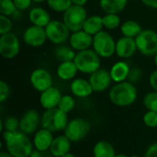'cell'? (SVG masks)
<instances>
[{
    "label": "cell",
    "instance_id": "obj_1",
    "mask_svg": "<svg viewBox=\"0 0 157 157\" xmlns=\"http://www.w3.org/2000/svg\"><path fill=\"white\" fill-rule=\"evenodd\" d=\"M6 151L13 157H29L34 150L33 142L28 134L17 132H2Z\"/></svg>",
    "mask_w": 157,
    "mask_h": 157
},
{
    "label": "cell",
    "instance_id": "obj_2",
    "mask_svg": "<svg viewBox=\"0 0 157 157\" xmlns=\"http://www.w3.org/2000/svg\"><path fill=\"white\" fill-rule=\"evenodd\" d=\"M138 91L133 83L124 81L114 85L109 92V101L121 108L132 106L137 99Z\"/></svg>",
    "mask_w": 157,
    "mask_h": 157
},
{
    "label": "cell",
    "instance_id": "obj_3",
    "mask_svg": "<svg viewBox=\"0 0 157 157\" xmlns=\"http://www.w3.org/2000/svg\"><path fill=\"white\" fill-rule=\"evenodd\" d=\"M68 122L67 113L62 111L58 108L45 110L40 118L41 128L47 129L52 133L64 131Z\"/></svg>",
    "mask_w": 157,
    "mask_h": 157
},
{
    "label": "cell",
    "instance_id": "obj_4",
    "mask_svg": "<svg viewBox=\"0 0 157 157\" xmlns=\"http://www.w3.org/2000/svg\"><path fill=\"white\" fill-rule=\"evenodd\" d=\"M100 58L101 57L94 50L87 49L78 52L74 59V62L79 72L91 75L100 69Z\"/></svg>",
    "mask_w": 157,
    "mask_h": 157
},
{
    "label": "cell",
    "instance_id": "obj_5",
    "mask_svg": "<svg viewBox=\"0 0 157 157\" xmlns=\"http://www.w3.org/2000/svg\"><path fill=\"white\" fill-rule=\"evenodd\" d=\"M87 18V13L84 6L72 5L63 15V21L70 31L75 32L83 29Z\"/></svg>",
    "mask_w": 157,
    "mask_h": 157
},
{
    "label": "cell",
    "instance_id": "obj_6",
    "mask_svg": "<svg viewBox=\"0 0 157 157\" xmlns=\"http://www.w3.org/2000/svg\"><path fill=\"white\" fill-rule=\"evenodd\" d=\"M91 130L90 122L84 118H75L69 121L63 134L72 142L77 143L85 139Z\"/></svg>",
    "mask_w": 157,
    "mask_h": 157
},
{
    "label": "cell",
    "instance_id": "obj_7",
    "mask_svg": "<svg viewBox=\"0 0 157 157\" xmlns=\"http://www.w3.org/2000/svg\"><path fill=\"white\" fill-rule=\"evenodd\" d=\"M93 50L101 58H109L116 53V41L113 37L105 30L93 36Z\"/></svg>",
    "mask_w": 157,
    "mask_h": 157
},
{
    "label": "cell",
    "instance_id": "obj_8",
    "mask_svg": "<svg viewBox=\"0 0 157 157\" xmlns=\"http://www.w3.org/2000/svg\"><path fill=\"white\" fill-rule=\"evenodd\" d=\"M138 51L145 56L157 54V32L153 29H143L135 38Z\"/></svg>",
    "mask_w": 157,
    "mask_h": 157
},
{
    "label": "cell",
    "instance_id": "obj_9",
    "mask_svg": "<svg viewBox=\"0 0 157 157\" xmlns=\"http://www.w3.org/2000/svg\"><path fill=\"white\" fill-rule=\"evenodd\" d=\"M47 39L54 44H63L70 38V30L63 21L52 20L45 27Z\"/></svg>",
    "mask_w": 157,
    "mask_h": 157
},
{
    "label": "cell",
    "instance_id": "obj_10",
    "mask_svg": "<svg viewBox=\"0 0 157 157\" xmlns=\"http://www.w3.org/2000/svg\"><path fill=\"white\" fill-rule=\"evenodd\" d=\"M20 51V42L17 35L12 32L0 37V54L6 59L15 58Z\"/></svg>",
    "mask_w": 157,
    "mask_h": 157
},
{
    "label": "cell",
    "instance_id": "obj_11",
    "mask_svg": "<svg viewBox=\"0 0 157 157\" xmlns=\"http://www.w3.org/2000/svg\"><path fill=\"white\" fill-rule=\"evenodd\" d=\"M47 34L45 28L39 27L36 25H31L27 28L23 33L24 42L30 47H40L44 45L47 40Z\"/></svg>",
    "mask_w": 157,
    "mask_h": 157
},
{
    "label": "cell",
    "instance_id": "obj_12",
    "mask_svg": "<svg viewBox=\"0 0 157 157\" xmlns=\"http://www.w3.org/2000/svg\"><path fill=\"white\" fill-rule=\"evenodd\" d=\"M29 82L32 87L39 91L43 92L52 86V77L49 71L44 68L35 69L29 76Z\"/></svg>",
    "mask_w": 157,
    "mask_h": 157
},
{
    "label": "cell",
    "instance_id": "obj_13",
    "mask_svg": "<svg viewBox=\"0 0 157 157\" xmlns=\"http://www.w3.org/2000/svg\"><path fill=\"white\" fill-rule=\"evenodd\" d=\"M40 118L39 112L35 109L27 110L19 119V131L29 135L34 134L40 124Z\"/></svg>",
    "mask_w": 157,
    "mask_h": 157
},
{
    "label": "cell",
    "instance_id": "obj_14",
    "mask_svg": "<svg viewBox=\"0 0 157 157\" xmlns=\"http://www.w3.org/2000/svg\"><path fill=\"white\" fill-rule=\"evenodd\" d=\"M88 80L92 86L94 92L98 93L106 91L108 88H109L111 82H113L109 71L104 68H100L98 71L91 74L89 75Z\"/></svg>",
    "mask_w": 157,
    "mask_h": 157
},
{
    "label": "cell",
    "instance_id": "obj_15",
    "mask_svg": "<svg viewBox=\"0 0 157 157\" xmlns=\"http://www.w3.org/2000/svg\"><path fill=\"white\" fill-rule=\"evenodd\" d=\"M137 51V44L134 38L122 36L116 41V54L120 58H131Z\"/></svg>",
    "mask_w": 157,
    "mask_h": 157
},
{
    "label": "cell",
    "instance_id": "obj_16",
    "mask_svg": "<svg viewBox=\"0 0 157 157\" xmlns=\"http://www.w3.org/2000/svg\"><path fill=\"white\" fill-rule=\"evenodd\" d=\"M62 97L61 91L57 87L52 86L40 93V104L45 110L56 109L59 106Z\"/></svg>",
    "mask_w": 157,
    "mask_h": 157
},
{
    "label": "cell",
    "instance_id": "obj_17",
    "mask_svg": "<svg viewBox=\"0 0 157 157\" xmlns=\"http://www.w3.org/2000/svg\"><path fill=\"white\" fill-rule=\"evenodd\" d=\"M70 46L75 51H84L89 49L93 45V36L81 29L75 32H73L69 38Z\"/></svg>",
    "mask_w": 157,
    "mask_h": 157
},
{
    "label": "cell",
    "instance_id": "obj_18",
    "mask_svg": "<svg viewBox=\"0 0 157 157\" xmlns=\"http://www.w3.org/2000/svg\"><path fill=\"white\" fill-rule=\"evenodd\" d=\"M53 139H54V137L52 135V132H50L49 130L44 129V128L38 130L34 133L33 139H32L34 149H36L41 153L49 151Z\"/></svg>",
    "mask_w": 157,
    "mask_h": 157
},
{
    "label": "cell",
    "instance_id": "obj_19",
    "mask_svg": "<svg viewBox=\"0 0 157 157\" xmlns=\"http://www.w3.org/2000/svg\"><path fill=\"white\" fill-rule=\"evenodd\" d=\"M70 90L74 97L79 98H86L94 92L89 80L84 78H75L70 85Z\"/></svg>",
    "mask_w": 157,
    "mask_h": 157
},
{
    "label": "cell",
    "instance_id": "obj_20",
    "mask_svg": "<svg viewBox=\"0 0 157 157\" xmlns=\"http://www.w3.org/2000/svg\"><path fill=\"white\" fill-rule=\"evenodd\" d=\"M72 142L64 135H58L54 137L50 148V153L53 157H62L70 153Z\"/></svg>",
    "mask_w": 157,
    "mask_h": 157
},
{
    "label": "cell",
    "instance_id": "obj_21",
    "mask_svg": "<svg viewBox=\"0 0 157 157\" xmlns=\"http://www.w3.org/2000/svg\"><path fill=\"white\" fill-rule=\"evenodd\" d=\"M130 71L131 68L125 61H118L111 66L109 73L112 81L117 84L127 81L130 75Z\"/></svg>",
    "mask_w": 157,
    "mask_h": 157
},
{
    "label": "cell",
    "instance_id": "obj_22",
    "mask_svg": "<svg viewBox=\"0 0 157 157\" xmlns=\"http://www.w3.org/2000/svg\"><path fill=\"white\" fill-rule=\"evenodd\" d=\"M29 18L32 25H36L42 28H45L52 21L50 14L42 7L32 8L29 11Z\"/></svg>",
    "mask_w": 157,
    "mask_h": 157
},
{
    "label": "cell",
    "instance_id": "obj_23",
    "mask_svg": "<svg viewBox=\"0 0 157 157\" xmlns=\"http://www.w3.org/2000/svg\"><path fill=\"white\" fill-rule=\"evenodd\" d=\"M77 72H78V69L74 61L62 62L56 70L58 77L63 81L74 80Z\"/></svg>",
    "mask_w": 157,
    "mask_h": 157
},
{
    "label": "cell",
    "instance_id": "obj_24",
    "mask_svg": "<svg viewBox=\"0 0 157 157\" xmlns=\"http://www.w3.org/2000/svg\"><path fill=\"white\" fill-rule=\"evenodd\" d=\"M104 25H103V17L98 16V15H93L87 17L84 27L83 30L87 32L88 34L95 36L96 34L99 33L100 31L103 30Z\"/></svg>",
    "mask_w": 157,
    "mask_h": 157
},
{
    "label": "cell",
    "instance_id": "obj_25",
    "mask_svg": "<svg viewBox=\"0 0 157 157\" xmlns=\"http://www.w3.org/2000/svg\"><path fill=\"white\" fill-rule=\"evenodd\" d=\"M116 155L114 146L108 141H98L93 147L94 157H115Z\"/></svg>",
    "mask_w": 157,
    "mask_h": 157
},
{
    "label": "cell",
    "instance_id": "obj_26",
    "mask_svg": "<svg viewBox=\"0 0 157 157\" xmlns=\"http://www.w3.org/2000/svg\"><path fill=\"white\" fill-rule=\"evenodd\" d=\"M128 0H99V6L106 14H119L127 6Z\"/></svg>",
    "mask_w": 157,
    "mask_h": 157
},
{
    "label": "cell",
    "instance_id": "obj_27",
    "mask_svg": "<svg viewBox=\"0 0 157 157\" xmlns=\"http://www.w3.org/2000/svg\"><path fill=\"white\" fill-rule=\"evenodd\" d=\"M143 29L142 26L135 20L129 19L122 23L121 26V31L123 36L130 37V38H136L141 32Z\"/></svg>",
    "mask_w": 157,
    "mask_h": 157
},
{
    "label": "cell",
    "instance_id": "obj_28",
    "mask_svg": "<svg viewBox=\"0 0 157 157\" xmlns=\"http://www.w3.org/2000/svg\"><path fill=\"white\" fill-rule=\"evenodd\" d=\"M75 50L71 47L67 46H59L55 50V56L61 62H67V61H74L76 53L74 52Z\"/></svg>",
    "mask_w": 157,
    "mask_h": 157
},
{
    "label": "cell",
    "instance_id": "obj_29",
    "mask_svg": "<svg viewBox=\"0 0 157 157\" xmlns=\"http://www.w3.org/2000/svg\"><path fill=\"white\" fill-rule=\"evenodd\" d=\"M48 6L55 12H65L72 5V0H47Z\"/></svg>",
    "mask_w": 157,
    "mask_h": 157
},
{
    "label": "cell",
    "instance_id": "obj_30",
    "mask_svg": "<svg viewBox=\"0 0 157 157\" xmlns=\"http://www.w3.org/2000/svg\"><path fill=\"white\" fill-rule=\"evenodd\" d=\"M75 100L74 97L70 95H64L62 97L60 100L58 109H60L62 111L68 114L75 109Z\"/></svg>",
    "mask_w": 157,
    "mask_h": 157
},
{
    "label": "cell",
    "instance_id": "obj_31",
    "mask_svg": "<svg viewBox=\"0 0 157 157\" xmlns=\"http://www.w3.org/2000/svg\"><path fill=\"white\" fill-rule=\"evenodd\" d=\"M1 131L17 132L19 131V120L15 117H7L4 121H1Z\"/></svg>",
    "mask_w": 157,
    "mask_h": 157
},
{
    "label": "cell",
    "instance_id": "obj_32",
    "mask_svg": "<svg viewBox=\"0 0 157 157\" xmlns=\"http://www.w3.org/2000/svg\"><path fill=\"white\" fill-rule=\"evenodd\" d=\"M103 25L108 29H115L121 25V17L118 14H106L103 16Z\"/></svg>",
    "mask_w": 157,
    "mask_h": 157
},
{
    "label": "cell",
    "instance_id": "obj_33",
    "mask_svg": "<svg viewBox=\"0 0 157 157\" xmlns=\"http://www.w3.org/2000/svg\"><path fill=\"white\" fill-rule=\"evenodd\" d=\"M144 106L147 110L157 112V92L152 91L147 93L143 100Z\"/></svg>",
    "mask_w": 157,
    "mask_h": 157
},
{
    "label": "cell",
    "instance_id": "obj_34",
    "mask_svg": "<svg viewBox=\"0 0 157 157\" xmlns=\"http://www.w3.org/2000/svg\"><path fill=\"white\" fill-rule=\"evenodd\" d=\"M17 11L13 0H0V14L10 17Z\"/></svg>",
    "mask_w": 157,
    "mask_h": 157
},
{
    "label": "cell",
    "instance_id": "obj_35",
    "mask_svg": "<svg viewBox=\"0 0 157 157\" xmlns=\"http://www.w3.org/2000/svg\"><path fill=\"white\" fill-rule=\"evenodd\" d=\"M143 121L145 126L149 128H156L157 127V112L147 110L144 117Z\"/></svg>",
    "mask_w": 157,
    "mask_h": 157
},
{
    "label": "cell",
    "instance_id": "obj_36",
    "mask_svg": "<svg viewBox=\"0 0 157 157\" xmlns=\"http://www.w3.org/2000/svg\"><path fill=\"white\" fill-rule=\"evenodd\" d=\"M13 24L11 19L4 15H0V35L11 32Z\"/></svg>",
    "mask_w": 157,
    "mask_h": 157
},
{
    "label": "cell",
    "instance_id": "obj_37",
    "mask_svg": "<svg viewBox=\"0 0 157 157\" xmlns=\"http://www.w3.org/2000/svg\"><path fill=\"white\" fill-rule=\"evenodd\" d=\"M10 95V87L5 81H0V102L4 103Z\"/></svg>",
    "mask_w": 157,
    "mask_h": 157
},
{
    "label": "cell",
    "instance_id": "obj_38",
    "mask_svg": "<svg viewBox=\"0 0 157 157\" xmlns=\"http://www.w3.org/2000/svg\"><path fill=\"white\" fill-rule=\"evenodd\" d=\"M141 76H142V71H141V69H139L137 67L131 68L128 80L130 82H132V83H135V82H137L141 78Z\"/></svg>",
    "mask_w": 157,
    "mask_h": 157
},
{
    "label": "cell",
    "instance_id": "obj_39",
    "mask_svg": "<svg viewBox=\"0 0 157 157\" xmlns=\"http://www.w3.org/2000/svg\"><path fill=\"white\" fill-rule=\"evenodd\" d=\"M15 5H16V7L17 10L19 11H23V10H27L31 3L33 2L32 0H13Z\"/></svg>",
    "mask_w": 157,
    "mask_h": 157
},
{
    "label": "cell",
    "instance_id": "obj_40",
    "mask_svg": "<svg viewBox=\"0 0 157 157\" xmlns=\"http://www.w3.org/2000/svg\"><path fill=\"white\" fill-rule=\"evenodd\" d=\"M144 157H157V142L153 143L147 148Z\"/></svg>",
    "mask_w": 157,
    "mask_h": 157
},
{
    "label": "cell",
    "instance_id": "obj_41",
    "mask_svg": "<svg viewBox=\"0 0 157 157\" xmlns=\"http://www.w3.org/2000/svg\"><path fill=\"white\" fill-rule=\"evenodd\" d=\"M149 84L153 90L157 92V69L151 73L149 76Z\"/></svg>",
    "mask_w": 157,
    "mask_h": 157
},
{
    "label": "cell",
    "instance_id": "obj_42",
    "mask_svg": "<svg viewBox=\"0 0 157 157\" xmlns=\"http://www.w3.org/2000/svg\"><path fill=\"white\" fill-rule=\"evenodd\" d=\"M142 2L150 8L157 9V0H142Z\"/></svg>",
    "mask_w": 157,
    "mask_h": 157
},
{
    "label": "cell",
    "instance_id": "obj_43",
    "mask_svg": "<svg viewBox=\"0 0 157 157\" xmlns=\"http://www.w3.org/2000/svg\"><path fill=\"white\" fill-rule=\"evenodd\" d=\"M87 1H88V0H72L73 5L81 6H84L87 3Z\"/></svg>",
    "mask_w": 157,
    "mask_h": 157
},
{
    "label": "cell",
    "instance_id": "obj_44",
    "mask_svg": "<svg viewBox=\"0 0 157 157\" xmlns=\"http://www.w3.org/2000/svg\"><path fill=\"white\" fill-rule=\"evenodd\" d=\"M29 157H41V152H40V151L34 149V150L31 152Z\"/></svg>",
    "mask_w": 157,
    "mask_h": 157
},
{
    "label": "cell",
    "instance_id": "obj_45",
    "mask_svg": "<svg viewBox=\"0 0 157 157\" xmlns=\"http://www.w3.org/2000/svg\"><path fill=\"white\" fill-rule=\"evenodd\" d=\"M0 157H13L12 155H10L6 151H2L0 153Z\"/></svg>",
    "mask_w": 157,
    "mask_h": 157
},
{
    "label": "cell",
    "instance_id": "obj_46",
    "mask_svg": "<svg viewBox=\"0 0 157 157\" xmlns=\"http://www.w3.org/2000/svg\"><path fill=\"white\" fill-rule=\"evenodd\" d=\"M62 157H76V155H75L72 154V153H68L67 155H63V156Z\"/></svg>",
    "mask_w": 157,
    "mask_h": 157
},
{
    "label": "cell",
    "instance_id": "obj_47",
    "mask_svg": "<svg viewBox=\"0 0 157 157\" xmlns=\"http://www.w3.org/2000/svg\"><path fill=\"white\" fill-rule=\"evenodd\" d=\"M115 157H131V156H129V155H124V154H119V155H116V156Z\"/></svg>",
    "mask_w": 157,
    "mask_h": 157
},
{
    "label": "cell",
    "instance_id": "obj_48",
    "mask_svg": "<svg viewBox=\"0 0 157 157\" xmlns=\"http://www.w3.org/2000/svg\"><path fill=\"white\" fill-rule=\"evenodd\" d=\"M35 3H42V2H47V0H32Z\"/></svg>",
    "mask_w": 157,
    "mask_h": 157
},
{
    "label": "cell",
    "instance_id": "obj_49",
    "mask_svg": "<svg viewBox=\"0 0 157 157\" xmlns=\"http://www.w3.org/2000/svg\"><path fill=\"white\" fill-rule=\"evenodd\" d=\"M155 65H156L157 67V54L155 56Z\"/></svg>",
    "mask_w": 157,
    "mask_h": 157
},
{
    "label": "cell",
    "instance_id": "obj_50",
    "mask_svg": "<svg viewBox=\"0 0 157 157\" xmlns=\"http://www.w3.org/2000/svg\"><path fill=\"white\" fill-rule=\"evenodd\" d=\"M131 157H143V156H139V155H132V156Z\"/></svg>",
    "mask_w": 157,
    "mask_h": 157
}]
</instances>
